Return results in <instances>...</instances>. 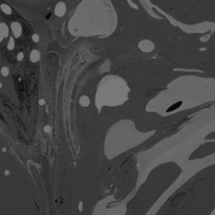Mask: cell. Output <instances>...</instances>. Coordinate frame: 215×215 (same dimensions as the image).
I'll return each instance as SVG.
<instances>
[{"label":"cell","mask_w":215,"mask_h":215,"mask_svg":"<svg viewBox=\"0 0 215 215\" xmlns=\"http://www.w3.org/2000/svg\"><path fill=\"white\" fill-rule=\"evenodd\" d=\"M180 105H181V102H180V103H179V105H178V103L175 104V105H174V106H171V107L170 108H169V109H170V110H169H169H175V109H176V108H179V106H180Z\"/></svg>","instance_id":"1"}]
</instances>
